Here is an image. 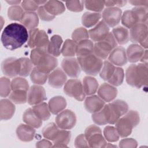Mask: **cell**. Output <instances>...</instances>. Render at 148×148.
I'll use <instances>...</instances> for the list:
<instances>
[{"mask_svg": "<svg viewBox=\"0 0 148 148\" xmlns=\"http://www.w3.org/2000/svg\"><path fill=\"white\" fill-rule=\"evenodd\" d=\"M28 39L27 29L23 25L16 23L8 25L3 30L1 38L3 46L10 50L21 47Z\"/></svg>", "mask_w": 148, "mask_h": 148, "instance_id": "6da1fadb", "label": "cell"}, {"mask_svg": "<svg viewBox=\"0 0 148 148\" xmlns=\"http://www.w3.org/2000/svg\"><path fill=\"white\" fill-rule=\"evenodd\" d=\"M30 58L33 65L46 74L50 73L58 65V61L55 57L49 54L47 51L40 49H33Z\"/></svg>", "mask_w": 148, "mask_h": 148, "instance_id": "7a4b0ae2", "label": "cell"}, {"mask_svg": "<svg viewBox=\"0 0 148 148\" xmlns=\"http://www.w3.org/2000/svg\"><path fill=\"white\" fill-rule=\"evenodd\" d=\"M147 64H131L125 72L127 83L132 87L140 88L147 84Z\"/></svg>", "mask_w": 148, "mask_h": 148, "instance_id": "3957f363", "label": "cell"}, {"mask_svg": "<svg viewBox=\"0 0 148 148\" xmlns=\"http://www.w3.org/2000/svg\"><path fill=\"white\" fill-rule=\"evenodd\" d=\"M140 122V117L138 112L128 110L115 123V128L120 137L124 138L130 135L134 127Z\"/></svg>", "mask_w": 148, "mask_h": 148, "instance_id": "277c9868", "label": "cell"}, {"mask_svg": "<svg viewBox=\"0 0 148 148\" xmlns=\"http://www.w3.org/2000/svg\"><path fill=\"white\" fill-rule=\"evenodd\" d=\"M77 59L81 69L86 74L91 76H96L99 73L103 62L102 59L94 54L77 57Z\"/></svg>", "mask_w": 148, "mask_h": 148, "instance_id": "5b68a950", "label": "cell"}, {"mask_svg": "<svg viewBox=\"0 0 148 148\" xmlns=\"http://www.w3.org/2000/svg\"><path fill=\"white\" fill-rule=\"evenodd\" d=\"M49 43L48 35L44 30L36 28L29 31L28 45L30 48H38L47 51Z\"/></svg>", "mask_w": 148, "mask_h": 148, "instance_id": "8992f818", "label": "cell"}, {"mask_svg": "<svg viewBox=\"0 0 148 148\" xmlns=\"http://www.w3.org/2000/svg\"><path fill=\"white\" fill-rule=\"evenodd\" d=\"M84 135L90 147H105L107 143L101 128L97 125L88 126L85 130Z\"/></svg>", "mask_w": 148, "mask_h": 148, "instance_id": "52a82bcc", "label": "cell"}, {"mask_svg": "<svg viewBox=\"0 0 148 148\" xmlns=\"http://www.w3.org/2000/svg\"><path fill=\"white\" fill-rule=\"evenodd\" d=\"M147 25L145 23H138L130 28V40L134 43H139L143 49L147 48Z\"/></svg>", "mask_w": 148, "mask_h": 148, "instance_id": "ba28073f", "label": "cell"}, {"mask_svg": "<svg viewBox=\"0 0 148 148\" xmlns=\"http://www.w3.org/2000/svg\"><path fill=\"white\" fill-rule=\"evenodd\" d=\"M109 114V124H113L128 110L127 103L120 99L115 100L111 103L107 104Z\"/></svg>", "mask_w": 148, "mask_h": 148, "instance_id": "9c48e42d", "label": "cell"}, {"mask_svg": "<svg viewBox=\"0 0 148 148\" xmlns=\"http://www.w3.org/2000/svg\"><path fill=\"white\" fill-rule=\"evenodd\" d=\"M64 91L67 95L79 101H83L86 97L83 84L79 80L76 79H69L65 83Z\"/></svg>", "mask_w": 148, "mask_h": 148, "instance_id": "30bf717a", "label": "cell"}, {"mask_svg": "<svg viewBox=\"0 0 148 148\" xmlns=\"http://www.w3.org/2000/svg\"><path fill=\"white\" fill-rule=\"evenodd\" d=\"M56 124L62 130H71L76 123L75 114L71 110L65 109L57 114L55 118Z\"/></svg>", "mask_w": 148, "mask_h": 148, "instance_id": "8fae6325", "label": "cell"}, {"mask_svg": "<svg viewBox=\"0 0 148 148\" xmlns=\"http://www.w3.org/2000/svg\"><path fill=\"white\" fill-rule=\"evenodd\" d=\"M122 11L117 7L107 8L103 11V21L108 26L114 27L117 25L121 18Z\"/></svg>", "mask_w": 148, "mask_h": 148, "instance_id": "7c38bea8", "label": "cell"}, {"mask_svg": "<svg viewBox=\"0 0 148 148\" xmlns=\"http://www.w3.org/2000/svg\"><path fill=\"white\" fill-rule=\"evenodd\" d=\"M62 70L69 77H77L81 72V68L77 59L75 57H66L61 62Z\"/></svg>", "mask_w": 148, "mask_h": 148, "instance_id": "4fadbf2b", "label": "cell"}, {"mask_svg": "<svg viewBox=\"0 0 148 148\" xmlns=\"http://www.w3.org/2000/svg\"><path fill=\"white\" fill-rule=\"evenodd\" d=\"M45 88L39 85L32 86L28 91L27 102L30 105H35L43 102L46 99Z\"/></svg>", "mask_w": 148, "mask_h": 148, "instance_id": "5bb4252c", "label": "cell"}, {"mask_svg": "<svg viewBox=\"0 0 148 148\" xmlns=\"http://www.w3.org/2000/svg\"><path fill=\"white\" fill-rule=\"evenodd\" d=\"M1 69L3 74L9 77L19 75L20 61L18 59L10 57L4 60L1 64Z\"/></svg>", "mask_w": 148, "mask_h": 148, "instance_id": "9a60e30c", "label": "cell"}, {"mask_svg": "<svg viewBox=\"0 0 148 148\" xmlns=\"http://www.w3.org/2000/svg\"><path fill=\"white\" fill-rule=\"evenodd\" d=\"M88 32L91 39L97 42L104 40L109 33V28L103 20H101Z\"/></svg>", "mask_w": 148, "mask_h": 148, "instance_id": "2e32d148", "label": "cell"}, {"mask_svg": "<svg viewBox=\"0 0 148 148\" xmlns=\"http://www.w3.org/2000/svg\"><path fill=\"white\" fill-rule=\"evenodd\" d=\"M108 60L114 65L121 66L125 65L128 61L125 49L121 46L115 47L109 55Z\"/></svg>", "mask_w": 148, "mask_h": 148, "instance_id": "e0dca14e", "label": "cell"}, {"mask_svg": "<svg viewBox=\"0 0 148 148\" xmlns=\"http://www.w3.org/2000/svg\"><path fill=\"white\" fill-rule=\"evenodd\" d=\"M97 92L98 96L104 102H109L114 99L116 97L117 90L114 86L109 83H105L101 84L98 88Z\"/></svg>", "mask_w": 148, "mask_h": 148, "instance_id": "ac0fdd59", "label": "cell"}, {"mask_svg": "<svg viewBox=\"0 0 148 148\" xmlns=\"http://www.w3.org/2000/svg\"><path fill=\"white\" fill-rule=\"evenodd\" d=\"M66 79V74L64 71L60 68H57L49 73L48 82L52 87L58 88L65 84Z\"/></svg>", "mask_w": 148, "mask_h": 148, "instance_id": "d6986e66", "label": "cell"}, {"mask_svg": "<svg viewBox=\"0 0 148 148\" xmlns=\"http://www.w3.org/2000/svg\"><path fill=\"white\" fill-rule=\"evenodd\" d=\"M105 102L99 96L91 95L86 98L84 107L87 112L94 113L101 110L105 105Z\"/></svg>", "mask_w": 148, "mask_h": 148, "instance_id": "ffe728a7", "label": "cell"}, {"mask_svg": "<svg viewBox=\"0 0 148 148\" xmlns=\"http://www.w3.org/2000/svg\"><path fill=\"white\" fill-rule=\"evenodd\" d=\"M35 134V130L34 127L28 125L21 124L16 129V135L19 140L28 142L34 139Z\"/></svg>", "mask_w": 148, "mask_h": 148, "instance_id": "44dd1931", "label": "cell"}, {"mask_svg": "<svg viewBox=\"0 0 148 148\" xmlns=\"http://www.w3.org/2000/svg\"><path fill=\"white\" fill-rule=\"evenodd\" d=\"M15 106L12 101L8 99H2L0 101V119L1 120H8L14 114Z\"/></svg>", "mask_w": 148, "mask_h": 148, "instance_id": "7402d4cb", "label": "cell"}, {"mask_svg": "<svg viewBox=\"0 0 148 148\" xmlns=\"http://www.w3.org/2000/svg\"><path fill=\"white\" fill-rule=\"evenodd\" d=\"M114 49L105 40L96 42L94 45V54L101 59H106Z\"/></svg>", "mask_w": 148, "mask_h": 148, "instance_id": "603a6c76", "label": "cell"}, {"mask_svg": "<svg viewBox=\"0 0 148 148\" xmlns=\"http://www.w3.org/2000/svg\"><path fill=\"white\" fill-rule=\"evenodd\" d=\"M144 52V49L139 45L137 43L131 44L126 50L127 60L132 63L140 61Z\"/></svg>", "mask_w": 148, "mask_h": 148, "instance_id": "cb8c5ba5", "label": "cell"}, {"mask_svg": "<svg viewBox=\"0 0 148 148\" xmlns=\"http://www.w3.org/2000/svg\"><path fill=\"white\" fill-rule=\"evenodd\" d=\"M20 21L22 25L29 30L36 28L39 24L38 15L34 12H24Z\"/></svg>", "mask_w": 148, "mask_h": 148, "instance_id": "d4e9b609", "label": "cell"}, {"mask_svg": "<svg viewBox=\"0 0 148 148\" xmlns=\"http://www.w3.org/2000/svg\"><path fill=\"white\" fill-rule=\"evenodd\" d=\"M48 105L50 112L53 114H57L65 109L66 101L62 96H56L50 99Z\"/></svg>", "mask_w": 148, "mask_h": 148, "instance_id": "484cf974", "label": "cell"}, {"mask_svg": "<svg viewBox=\"0 0 148 148\" xmlns=\"http://www.w3.org/2000/svg\"><path fill=\"white\" fill-rule=\"evenodd\" d=\"M62 42V39L60 35H54L52 36L47 46V53L55 57L59 56L61 53Z\"/></svg>", "mask_w": 148, "mask_h": 148, "instance_id": "4316f807", "label": "cell"}, {"mask_svg": "<svg viewBox=\"0 0 148 148\" xmlns=\"http://www.w3.org/2000/svg\"><path fill=\"white\" fill-rule=\"evenodd\" d=\"M23 120L25 124L35 128H39L42 124V120L37 116L32 108H28L24 112Z\"/></svg>", "mask_w": 148, "mask_h": 148, "instance_id": "83f0119b", "label": "cell"}, {"mask_svg": "<svg viewBox=\"0 0 148 148\" xmlns=\"http://www.w3.org/2000/svg\"><path fill=\"white\" fill-rule=\"evenodd\" d=\"M48 13L53 16L62 14L65 10L63 3L58 1H49L43 5Z\"/></svg>", "mask_w": 148, "mask_h": 148, "instance_id": "f1b7e54d", "label": "cell"}, {"mask_svg": "<svg viewBox=\"0 0 148 148\" xmlns=\"http://www.w3.org/2000/svg\"><path fill=\"white\" fill-rule=\"evenodd\" d=\"M94 45L93 42L89 39L80 41L77 45L76 56L81 57L94 54Z\"/></svg>", "mask_w": 148, "mask_h": 148, "instance_id": "f546056e", "label": "cell"}, {"mask_svg": "<svg viewBox=\"0 0 148 148\" xmlns=\"http://www.w3.org/2000/svg\"><path fill=\"white\" fill-rule=\"evenodd\" d=\"M71 132L66 130H60L59 132L57 135L56 138L53 140L54 145L53 147H67V145L71 139Z\"/></svg>", "mask_w": 148, "mask_h": 148, "instance_id": "4dcf8cb0", "label": "cell"}, {"mask_svg": "<svg viewBox=\"0 0 148 148\" xmlns=\"http://www.w3.org/2000/svg\"><path fill=\"white\" fill-rule=\"evenodd\" d=\"M83 87L86 95H91L96 92L98 88V81L90 76H85L83 80Z\"/></svg>", "mask_w": 148, "mask_h": 148, "instance_id": "1f68e13d", "label": "cell"}, {"mask_svg": "<svg viewBox=\"0 0 148 148\" xmlns=\"http://www.w3.org/2000/svg\"><path fill=\"white\" fill-rule=\"evenodd\" d=\"M101 17L102 15L99 13L86 12L82 17V24L87 28L92 27L99 23Z\"/></svg>", "mask_w": 148, "mask_h": 148, "instance_id": "d6a6232c", "label": "cell"}, {"mask_svg": "<svg viewBox=\"0 0 148 148\" xmlns=\"http://www.w3.org/2000/svg\"><path fill=\"white\" fill-rule=\"evenodd\" d=\"M93 121L97 125H106L109 122V114L107 104L99 111L92 114Z\"/></svg>", "mask_w": 148, "mask_h": 148, "instance_id": "836d02e7", "label": "cell"}, {"mask_svg": "<svg viewBox=\"0 0 148 148\" xmlns=\"http://www.w3.org/2000/svg\"><path fill=\"white\" fill-rule=\"evenodd\" d=\"M117 42L120 45H124L130 40L129 32L123 27L119 26L113 29L112 32Z\"/></svg>", "mask_w": 148, "mask_h": 148, "instance_id": "e575fe53", "label": "cell"}, {"mask_svg": "<svg viewBox=\"0 0 148 148\" xmlns=\"http://www.w3.org/2000/svg\"><path fill=\"white\" fill-rule=\"evenodd\" d=\"M121 20L123 25L128 28H131L139 23L137 16L132 10H125L122 14Z\"/></svg>", "mask_w": 148, "mask_h": 148, "instance_id": "d590c367", "label": "cell"}, {"mask_svg": "<svg viewBox=\"0 0 148 148\" xmlns=\"http://www.w3.org/2000/svg\"><path fill=\"white\" fill-rule=\"evenodd\" d=\"M32 109L37 116L42 121L48 120L50 117V111L47 103L42 102L34 105Z\"/></svg>", "mask_w": 148, "mask_h": 148, "instance_id": "8d00e7d4", "label": "cell"}, {"mask_svg": "<svg viewBox=\"0 0 148 148\" xmlns=\"http://www.w3.org/2000/svg\"><path fill=\"white\" fill-rule=\"evenodd\" d=\"M77 43L72 39H66L61 48V53L66 57H72L76 54Z\"/></svg>", "mask_w": 148, "mask_h": 148, "instance_id": "74e56055", "label": "cell"}, {"mask_svg": "<svg viewBox=\"0 0 148 148\" xmlns=\"http://www.w3.org/2000/svg\"><path fill=\"white\" fill-rule=\"evenodd\" d=\"M28 91L24 90H12L9 95V99L14 103L22 104L27 102Z\"/></svg>", "mask_w": 148, "mask_h": 148, "instance_id": "f35d334b", "label": "cell"}, {"mask_svg": "<svg viewBox=\"0 0 148 148\" xmlns=\"http://www.w3.org/2000/svg\"><path fill=\"white\" fill-rule=\"evenodd\" d=\"M49 75V74H46L41 72L35 66L30 73V78L34 84L42 85L46 82L48 79Z\"/></svg>", "mask_w": 148, "mask_h": 148, "instance_id": "ab89813d", "label": "cell"}, {"mask_svg": "<svg viewBox=\"0 0 148 148\" xmlns=\"http://www.w3.org/2000/svg\"><path fill=\"white\" fill-rule=\"evenodd\" d=\"M18 60L20 61L19 75L23 77L28 76L34 68L32 61L26 57H22Z\"/></svg>", "mask_w": 148, "mask_h": 148, "instance_id": "60d3db41", "label": "cell"}, {"mask_svg": "<svg viewBox=\"0 0 148 148\" xmlns=\"http://www.w3.org/2000/svg\"><path fill=\"white\" fill-rule=\"evenodd\" d=\"M116 69L115 65L109 61H105L103 62L102 67L99 72L100 77L104 80L108 81L113 74Z\"/></svg>", "mask_w": 148, "mask_h": 148, "instance_id": "b9f144b4", "label": "cell"}, {"mask_svg": "<svg viewBox=\"0 0 148 148\" xmlns=\"http://www.w3.org/2000/svg\"><path fill=\"white\" fill-rule=\"evenodd\" d=\"M59 131L60 130L57 124L54 123H51L48 124L43 129L42 134L46 139L53 141L56 138Z\"/></svg>", "mask_w": 148, "mask_h": 148, "instance_id": "7bdbcfd3", "label": "cell"}, {"mask_svg": "<svg viewBox=\"0 0 148 148\" xmlns=\"http://www.w3.org/2000/svg\"><path fill=\"white\" fill-rule=\"evenodd\" d=\"M124 78V72L123 69L120 67H116L113 74L108 80V82L113 86H119L123 83Z\"/></svg>", "mask_w": 148, "mask_h": 148, "instance_id": "ee69618b", "label": "cell"}, {"mask_svg": "<svg viewBox=\"0 0 148 148\" xmlns=\"http://www.w3.org/2000/svg\"><path fill=\"white\" fill-rule=\"evenodd\" d=\"M24 13L22 7L18 5H13L8 9V16L12 20L20 21Z\"/></svg>", "mask_w": 148, "mask_h": 148, "instance_id": "f6af8a7d", "label": "cell"}, {"mask_svg": "<svg viewBox=\"0 0 148 148\" xmlns=\"http://www.w3.org/2000/svg\"><path fill=\"white\" fill-rule=\"evenodd\" d=\"M103 135L105 139L110 142H117L120 138L116 128L110 125L105 127L103 130Z\"/></svg>", "mask_w": 148, "mask_h": 148, "instance_id": "bcb514c9", "label": "cell"}, {"mask_svg": "<svg viewBox=\"0 0 148 148\" xmlns=\"http://www.w3.org/2000/svg\"><path fill=\"white\" fill-rule=\"evenodd\" d=\"M88 32L85 28L83 27H79L75 29L72 34V40L77 43L83 40L88 39Z\"/></svg>", "mask_w": 148, "mask_h": 148, "instance_id": "7dc6e473", "label": "cell"}, {"mask_svg": "<svg viewBox=\"0 0 148 148\" xmlns=\"http://www.w3.org/2000/svg\"><path fill=\"white\" fill-rule=\"evenodd\" d=\"M12 87L10 79L6 77H2L0 79V95L1 97H6L11 92Z\"/></svg>", "mask_w": 148, "mask_h": 148, "instance_id": "c3c4849f", "label": "cell"}, {"mask_svg": "<svg viewBox=\"0 0 148 148\" xmlns=\"http://www.w3.org/2000/svg\"><path fill=\"white\" fill-rule=\"evenodd\" d=\"M11 87L12 90H24L28 91L29 88L27 80L21 77L14 78L11 82Z\"/></svg>", "mask_w": 148, "mask_h": 148, "instance_id": "681fc988", "label": "cell"}, {"mask_svg": "<svg viewBox=\"0 0 148 148\" xmlns=\"http://www.w3.org/2000/svg\"><path fill=\"white\" fill-rule=\"evenodd\" d=\"M86 8L95 13L101 12L105 6L103 1H84Z\"/></svg>", "mask_w": 148, "mask_h": 148, "instance_id": "f907efd6", "label": "cell"}, {"mask_svg": "<svg viewBox=\"0 0 148 148\" xmlns=\"http://www.w3.org/2000/svg\"><path fill=\"white\" fill-rule=\"evenodd\" d=\"M132 10L136 15L139 23L147 24L148 18L147 7L135 6Z\"/></svg>", "mask_w": 148, "mask_h": 148, "instance_id": "816d5d0a", "label": "cell"}, {"mask_svg": "<svg viewBox=\"0 0 148 148\" xmlns=\"http://www.w3.org/2000/svg\"><path fill=\"white\" fill-rule=\"evenodd\" d=\"M66 8L69 10L74 12H82L84 8V1H69L65 2Z\"/></svg>", "mask_w": 148, "mask_h": 148, "instance_id": "f5cc1de1", "label": "cell"}, {"mask_svg": "<svg viewBox=\"0 0 148 148\" xmlns=\"http://www.w3.org/2000/svg\"><path fill=\"white\" fill-rule=\"evenodd\" d=\"M38 15L40 18L43 21H50L53 20L55 16L51 15L44 8V6H40L38 9Z\"/></svg>", "mask_w": 148, "mask_h": 148, "instance_id": "db71d44e", "label": "cell"}, {"mask_svg": "<svg viewBox=\"0 0 148 148\" xmlns=\"http://www.w3.org/2000/svg\"><path fill=\"white\" fill-rule=\"evenodd\" d=\"M21 7L25 12H34L38 10L39 6L35 1H23L21 2Z\"/></svg>", "mask_w": 148, "mask_h": 148, "instance_id": "11a10c76", "label": "cell"}, {"mask_svg": "<svg viewBox=\"0 0 148 148\" xmlns=\"http://www.w3.org/2000/svg\"><path fill=\"white\" fill-rule=\"evenodd\" d=\"M138 146L136 140L133 138H125L120 140L119 143V147L124 148H135Z\"/></svg>", "mask_w": 148, "mask_h": 148, "instance_id": "9f6ffc18", "label": "cell"}, {"mask_svg": "<svg viewBox=\"0 0 148 148\" xmlns=\"http://www.w3.org/2000/svg\"><path fill=\"white\" fill-rule=\"evenodd\" d=\"M75 146L77 148L89 147L88 142L85 137L84 134H82L76 138L75 140Z\"/></svg>", "mask_w": 148, "mask_h": 148, "instance_id": "6f0895ef", "label": "cell"}, {"mask_svg": "<svg viewBox=\"0 0 148 148\" xmlns=\"http://www.w3.org/2000/svg\"><path fill=\"white\" fill-rule=\"evenodd\" d=\"M105 5L108 8L110 7H123L125 5L126 1H104Z\"/></svg>", "mask_w": 148, "mask_h": 148, "instance_id": "680465c9", "label": "cell"}, {"mask_svg": "<svg viewBox=\"0 0 148 148\" xmlns=\"http://www.w3.org/2000/svg\"><path fill=\"white\" fill-rule=\"evenodd\" d=\"M37 147H51L52 143L47 139H43L38 142L36 144Z\"/></svg>", "mask_w": 148, "mask_h": 148, "instance_id": "91938a15", "label": "cell"}, {"mask_svg": "<svg viewBox=\"0 0 148 148\" xmlns=\"http://www.w3.org/2000/svg\"><path fill=\"white\" fill-rule=\"evenodd\" d=\"M129 2L135 6H145L147 7L148 6V1L147 0H132L130 1Z\"/></svg>", "mask_w": 148, "mask_h": 148, "instance_id": "94428289", "label": "cell"}, {"mask_svg": "<svg viewBox=\"0 0 148 148\" xmlns=\"http://www.w3.org/2000/svg\"><path fill=\"white\" fill-rule=\"evenodd\" d=\"M147 60H148V53H147V50H145V52H144L141 59L140 60V61L142 63L147 64Z\"/></svg>", "mask_w": 148, "mask_h": 148, "instance_id": "6125c7cd", "label": "cell"}, {"mask_svg": "<svg viewBox=\"0 0 148 148\" xmlns=\"http://www.w3.org/2000/svg\"><path fill=\"white\" fill-rule=\"evenodd\" d=\"M6 2L7 3H8L9 4H10V5H18L19 3H21V1H6Z\"/></svg>", "mask_w": 148, "mask_h": 148, "instance_id": "be15d7a7", "label": "cell"}, {"mask_svg": "<svg viewBox=\"0 0 148 148\" xmlns=\"http://www.w3.org/2000/svg\"><path fill=\"white\" fill-rule=\"evenodd\" d=\"M35 2L39 6L40 5H45L47 2V1H35Z\"/></svg>", "mask_w": 148, "mask_h": 148, "instance_id": "e7e4bbea", "label": "cell"}, {"mask_svg": "<svg viewBox=\"0 0 148 148\" xmlns=\"http://www.w3.org/2000/svg\"><path fill=\"white\" fill-rule=\"evenodd\" d=\"M117 147V146H116V145H111V144L109 143H107L106 145H105V147Z\"/></svg>", "mask_w": 148, "mask_h": 148, "instance_id": "03108f58", "label": "cell"}]
</instances>
